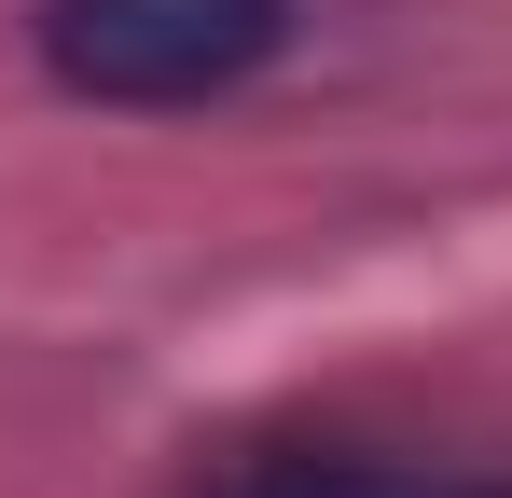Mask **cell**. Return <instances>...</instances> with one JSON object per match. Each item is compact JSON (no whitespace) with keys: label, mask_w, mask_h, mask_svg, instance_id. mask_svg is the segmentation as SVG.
Segmentation results:
<instances>
[{"label":"cell","mask_w":512,"mask_h":498,"mask_svg":"<svg viewBox=\"0 0 512 498\" xmlns=\"http://www.w3.org/2000/svg\"><path fill=\"white\" fill-rule=\"evenodd\" d=\"M291 56V0H42V70L97 111H194Z\"/></svg>","instance_id":"6da1fadb"},{"label":"cell","mask_w":512,"mask_h":498,"mask_svg":"<svg viewBox=\"0 0 512 498\" xmlns=\"http://www.w3.org/2000/svg\"><path fill=\"white\" fill-rule=\"evenodd\" d=\"M208 498H457L402 471V457H333V443H291V457H250V471H222Z\"/></svg>","instance_id":"7a4b0ae2"},{"label":"cell","mask_w":512,"mask_h":498,"mask_svg":"<svg viewBox=\"0 0 512 498\" xmlns=\"http://www.w3.org/2000/svg\"><path fill=\"white\" fill-rule=\"evenodd\" d=\"M457 498H512V485H457Z\"/></svg>","instance_id":"3957f363"}]
</instances>
